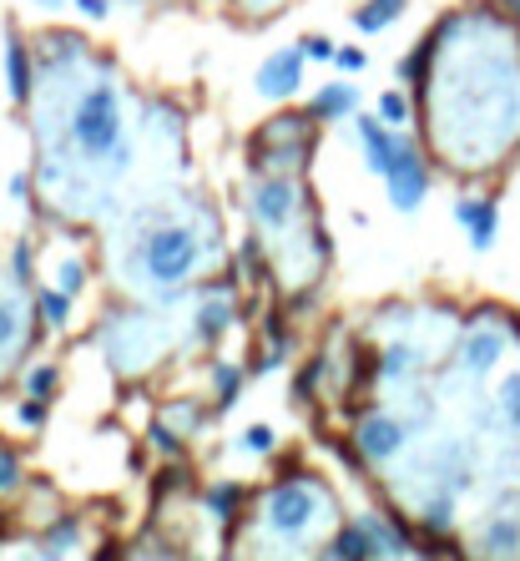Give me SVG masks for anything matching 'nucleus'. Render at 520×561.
<instances>
[{"label": "nucleus", "instance_id": "nucleus-1", "mask_svg": "<svg viewBox=\"0 0 520 561\" xmlns=\"http://www.w3.org/2000/svg\"><path fill=\"white\" fill-rule=\"evenodd\" d=\"M72 137L81 157H112L122 148V102L112 87L81 91V102L72 112Z\"/></svg>", "mask_w": 520, "mask_h": 561}, {"label": "nucleus", "instance_id": "nucleus-2", "mask_svg": "<svg viewBox=\"0 0 520 561\" xmlns=\"http://www.w3.org/2000/svg\"><path fill=\"white\" fill-rule=\"evenodd\" d=\"M142 268H147V279L157 283V289H177V283L198 268V233L182 228V222L157 228V233L147 238V248H142Z\"/></svg>", "mask_w": 520, "mask_h": 561}, {"label": "nucleus", "instance_id": "nucleus-3", "mask_svg": "<svg viewBox=\"0 0 520 561\" xmlns=\"http://www.w3.org/2000/svg\"><path fill=\"white\" fill-rule=\"evenodd\" d=\"M263 517H268V526H274L278 536H304L318 521V490L308 486V481H283V486L268 490Z\"/></svg>", "mask_w": 520, "mask_h": 561}, {"label": "nucleus", "instance_id": "nucleus-4", "mask_svg": "<svg viewBox=\"0 0 520 561\" xmlns=\"http://www.w3.org/2000/svg\"><path fill=\"white\" fill-rule=\"evenodd\" d=\"M384 192H390V207L394 213H419L424 207V192H430V173H424V157L409 137H399V157H394L390 178H384Z\"/></svg>", "mask_w": 520, "mask_h": 561}, {"label": "nucleus", "instance_id": "nucleus-5", "mask_svg": "<svg viewBox=\"0 0 520 561\" xmlns=\"http://www.w3.org/2000/svg\"><path fill=\"white\" fill-rule=\"evenodd\" d=\"M304 51L299 46H283V51H274V56L258 66V97H268V102H283V97H293V91L304 87Z\"/></svg>", "mask_w": 520, "mask_h": 561}, {"label": "nucleus", "instance_id": "nucleus-6", "mask_svg": "<svg viewBox=\"0 0 520 561\" xmlns=\"http://www.w3.org/2000/svg\"><path fill=\"white\" fill-rule=\"evenodd\" d=\"M299 182L293 178H263L258 188H253V218L263 222V228H289L293 213H299Z\"/></svg>", "mask_w": 520, "mask_h": 561}, {"label": "nucleus", "instance_id": "nucleus-7", "mask_svg": "<svg viewBox=\"0 0 520 561\" xmlns=\"http://www.w3.org/2000/svg\"><path fill=\"white\" fill-rule=\"evenodd\" d=\"M354 445H359V456H364V460L384 466V460L399 456V445H405V425H399V420H390V415H364V420H359V435H354Z\"/></svg>", "mask_w": 520, "mask_h": 561}, {"label": "nucleus", "instance_id": "nucleus-8", "mask_svg": "<svg viewBox=\"0 0 520 561\" xmlns=\"http://www.w3.org/2000/svg\"><path fill=\"white\" fill-rule=\"evenodd\" d=\"M359 148H364V167L375 178H390L394 157H399V132H390L384 117H359Z\"/></svg>", "mask_w": 520, "mask_h": 561}, {"label": "nucleus", "instance_id": "nucleus-9", "mask_svg": "<svg viewBox=\"0 0 520 561\" xmlns=\"http://www.w3.org/2000/svg\"><path fill=\"white\" fill-rule=\"evenodd\" d=\"M455 222L470 233V248L475 253H491L495 248V233H500V213H495L491 197H460L455 203Z\"/></svg>", "mask_w": 520, "mask_h": 561}, {"label": "nucleus", "instance_id": "nucleus-10", "mask_svg": "<svg viewBox=\"0 0 520 561\" xmlns=\"http://www.w3.org/2000/svg\"><path fill=\"white\" fill-rule=\"evenodd\" d=\"M354 106H359V91L348 87V81H333V87H324L314 97V117L318 122H344V117H354Z\"/></svg>", "mask_w": 520, "mask_h": 561}, {"label": "nucleus", "instance_id": "nucleus-11", "mask_svg": "<svg viewBox=\"0 0 520 561\" xmlns=\"http://www.w3.org/2000/svg\"><path fill=\"white\" fill-rule=\"evenodd\" d=\"M405 5L409 0H364L359 11H354V30H359V36H379V30H390L394 21H399Z\"/></svg>", "mask_w": 520, "mask_h": 561}, {"label": "nucleus", "instance_id": "nucleus-12", "mask_svg": "<svg viewBox=\"0 0 520 561\" xmlns=\"http://www.w3.org/2000/svg\"><path fill=\"white\" fill-rule=\"evenodd\" d=\"M495 359H500V334H470L465 340V370L470 374H491Z\"/></svg>", "mask_w": 520, "mask_h": 561}, {"label": "nucleus", "instance_id": "nucleus-13", "mask_svg": "<svg viewBox=\"0 0 520 561\" xmlns=\"http://www.w3.org/2000/svg\"><path fill=\"white\" fill-rule=\"evenodd\" d=\"M5 81H11L15 102H26L30 97V61H26V46L21 41H5Z\"/></svg>", "mask_w": 520, "mask_h": 561}, {"label": "nucleus", "instance_id": "nucleus-14", "mask_svg": "<svg viewBox=\"0 0 520 561\" xmlns=\"http://www.w3.org/2000/svg\"><path fill=\"white\" fill-rule=\"evenodd\" d=\"M228 324H232V304H228V298H213V304H203V309H198V340H203V344L223 340V334H228Z\"/></svg>", "mask_w": 520, "mask_h": 561}, {"label": "nucleus", "instance_id": "nucleus-15", "mask_svg": "<svg viewBox=\"0 0 520 561\" xmlns=\"http://www.w3.org/2000/svg\"><path fill=\"white\" fill-rule=\"evenodd\" d=\"M480 551H491V557H516L520 551V521H491Z\"/></svg>", "mask_w": 520, "mask_h": 561}, {"label": "nucleus", "instance_id": "nucleus-16", "mask_svg": "<svg viewBox=\"0 0 520 561\" xmlns=\"http://www.w3.org/2000/svg\"><path fill=\"white\" fill-rule=\"evenodd\" d=\"M36 309H41V319L51 329H66V319H72V294H66V289H41V294H36Z\"/></svg>", "mask_w": 520, "mask_h": 561}, {"label": "nucleus", "instance_id": "nucleus-17", "mask_svg": "<svg viewBox=\"0 0 520 561\" xmlns=\"http://www.w3.org/2000/svg\"><path fill=\"white\" fill-rule=\"evenodd\" d=\"M203 506H207V511H213V517H223V521H228L232 511L243 506V490H238V486H213V490H203Z\"/></svg>", "mask_w": 520, "mask_h": 561}, {"label": "nucleus", "instance_id": "nucleus-18", "mask_svg": "<svg viewBox=\"0 0 520 561\" xmlns=\"http://www.w3.org/2000/svg\"><path fill=\"white\" fill-rule=\"evenodd\" d=\"M56 384H61V370H56V365H36V370L26 374V395L51 399V395H56Z\"/></svg>", "mask_w": 520, "mask_h": 561}, {"label": "nucleus", "instance_id": "nucleus-19", "mask_svg": "<svg viewBox=\"0 0 520 561\" xmlns=\"http://www.w3.org/2000/svg\"><path fill=\"white\" fill-rule=\"evenodd\" d=\"M379 117L390 122V127H405L409 122V97L405 91H384V97H379Z\"/></svg>", "mask_w": 520, "mask_h": 561}, {"label": "nucleus", "instance_id": "nucleus-20", "mask_svg": "<svg viewBox=\"0 0 520 561\" xmlns=\"http://www.w3.org/2000/svg\"><path fill=\"white\" fill-rule=\"evenodd\" d=\"M238 445H243V450H253V456H268V450L278 445V435H274V425H248L243 435H238Z\"/></svg>", "mask_w": 520, "mask_h": 561}, {"label": "nucleus", "instance_id": "nucleus-21", "mask_svg": "<svg viewBox=\"0 0 520 561\" xmlns=\"http://www.w3.org/2000/svg\"><path fill=\"white\" fill-rule=\"evenodd\" d=\"M21 334V309H15V298H0V355L15 344Z\"/></svg>", "mask_w": 520, "mask_h": 561}, {"label": "nucleus", "instance_id": "nucleus-22", "mask_svg": "<svg viewBox=\"0 0 520 561\" xmlns=\"http://www.w3.org/2000/svg\"><path fill=\"white\" fill-rule=\"evenodd\" d=\"M213 384H217V399L228 405V399L243 390V370H238V365H217V370H213Z\"/></svg>", "mask_w": 520, "mask_h": 561}, {"label": "nucleus", "instance_id": "nucleus-23", "mask_svg": "<svg viewBox=\"0 0 520 561\" xmlns=\"http://www.w3.org/2000/svg\"><path fill=\"white\" fill-rule=\"evenodd\" d=\"M333 66H339L344 76H359V72H369V51H364V46H339Z\"/></svg>", "mask_w": 520, "mask_h": 561}, {"label": "nucleus", "instance_id": "nucleus-24", "mask_svg": "<svg viewBox=\"0 0 520 561\" xmlns=\"http://www.w3.org/2000/svg\"><path fill=\"white\" fill-rule=\"evenodd\" d=\"M46 405H51V399H36V395H30L26 405L15 410V420H21L26 430H46V420H51V415H46Z\"/></svg>", "mask_w": 520, "mask_h": 561}, {"label": "nucleus", "instance_id": "nucleus-25", "mask_svg": "<svg viewBox=\"0 0 520 561\" xmlns=\"http://www.w3.org/2000/svg\"><path fill=\"white\" fill-rule=\"evenodd\" d=\"M21 486V456L11 445H0V490H15Z\"/></svg>", "mask_w": 520, "mask_h": 561}, {"label": "nucleus", "instance_id": "nucleus-26", "mask_svg": "<svg viewBox=\"0 0 520 561\" xmlns=\"http://www.w3.org/2000/svg\"><path fill=\"white\" fill-rule=\"evenodd\" d=\"M299 51H304L308 61H324V66H329L333 56H339V46H333L329 36H304V41H299Z\"/></svg>", "mask_w": 520, "mask_h": 561}, {"label": "nucleus", "instance_id": "nucleus-27", "mask_svg": "<svg viewBox=\"0 0 520 561\" xmlns=\"http://www.w3.org/2000/svg\"><path fill=\"white\" fill-rule=\"evenodd\" d=\"M409 365H415V349H409V344H394L390 359H384V374H390V380H405Z\"/></svg>", "mask_w": 520, "mask_h": 561}, {"label": "nucleus", "instance_id": "nucleus-28", "mask_svg": "<svg viewBox=\"0 0 520 561\" xmlns=\"http://www.w3.org/2000/svg\"><path fill=\"white\" fill-rule=\"evenodd\" d=\"M76 532H81L76 521H61V526H51V532H46V551H66V547H76Z\"/></svg>", "mask_w": 520, "mask_h": 561}, {"label": "nucleus", "instance_id": "nucleus-29", "mask_svg": "<svg viewBox=\"0 0 520 561\" xmlns=\"http://www.w3.org/2000/svg\"><path fill=\"white\" fill-rule=\"evenodd\" d=\"M500 399H506V415H510V425L520 430V374H510V380L500 384Z\"/></svg>", "mask_w": 520, "mask_h": 561}, {"label": "nucleus", "instance_id": "nucleus-30", "mask_svg": "<svg viewBox=\"0 0 520 561\" xmlns=\"http://www.w3.org/2000/svg\"><path fill=\"white\" fill-rule=\"evenodd\" d=\"M152 445H157L162 456H177V450H182V441H177V435L162 425V420H152Z\"/></svg>", "mask_w": 520, "mask_h": 561}, {"label": "nucleus", "instance_id": "nucleus-31", "mask_svg": "<svg viewBox=\"0 0 520 561\" xmlns=\"http://www.w3.org/2000/svg\"><path fill=\"white\" fill-rule=\"evenodd\" d=\"M81 283H87V268L76 264V258H66V264H61V289H66V294H76Z\"/></svg>", "mask_w": 520, "mask_h": 561}, {"label": "nucleus", "instance_id": "nucleus-32", "mask_svg": "<svg viewBox=\"0 0 520 561\" xmlns=\"http://www.w3.org/2000/svg\"><path fill=\"white\" fill-rule=\"evenodd\" d=\"M76 11L87 15V21H106V11H112V5H106V0H76Z\"/></svg>", "mask_w": 520, "mask_h": 561}, {"label": "nucleus", "instance_id": "nucleus-33", "mask_svg": "<svg viewBox=\"0 0 520 561\" xmlns=\"http://www.w3.org/2000/svg\"><path fill=\"white\" fill-rule=\"evenodd\" d=\"M449 517H455V501H449V496H445V501H434V506H430V526H445Z\"/></svg>", "mask_w": 520, "mask_h": 561}, {"label": "nucleus", "instance_id": "nucleus-34", "mask_svg": "<svg viewBox=\"0 0 520 561\" xmlns=\"http://www.w3.org/2000/svg\"><path fill=\"white\" fill-rule=\"evenodd\" d=\"M15 279H21V283L30 279V248H26V243L15 248Z\"/></svg>", "mask_w": 520, "mask_h": 561}]
</instances>
